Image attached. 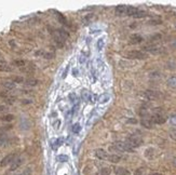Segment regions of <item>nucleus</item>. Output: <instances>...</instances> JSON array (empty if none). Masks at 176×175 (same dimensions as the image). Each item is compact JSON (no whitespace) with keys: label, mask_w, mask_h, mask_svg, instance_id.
I'll return each mask as SVG.
<instances>
[{"label":"nucleus","mask_w":176,"mask_h":175,"mask_svg":"<svg viewBox=\"0 0 176 175\" xmlns=\"http://www.w3.org/2000/svg\"><path fill=\"white\" fill-rule=\"evenodd\" d=\"M77 72H78L77 70H74V76H77Z\"/></svg>","instance_id":"52"},{"label":"nucleus","mask_w":176,"mask_h":175,"mask_svg":"<svg viewBox=\"0 0 176 175\" xmlns=\"http://www.w3.org/2000/svg\"><path fill=\"white\" fill-rule=\"evenodd\" d=\"M115 173L117 175H131L129 170H126L125 167H118L115 169Z\"/></svg>","instance_id":"13"},{"label":"nucleus","mask_w":176,"mask_h":175,"mask_svg":"<svg viewBox=\"0 0 176 175\" xmlns=\"http://www.w3.org/2000/svg\"><path fill=\"white\" fill-rule=\"evenodd\" d=\"M2 85L7 90H13L15 88V83L13 81H5V82H2Z\"/></svg>","instance_id":"21"},{"label":"nucleus","mask_w":176,"mask_h":175,"mask_svg":"<svg viewBox=\"0 0 176 175\" xmlns=\"http://www.w3.org/2000/svg\"><path fill=\"white\" fill-rule=\"evenodd\" d=\"M0 96H2V97H7L8 96V93H0Z\"/></svg>","instance_id":"49"},{"label":"nucleus","mask_w":176,"mask_h":175,"mask_svg":"<svg viewBox=\"0 0 176 175\" xmlns=\"http://www.w3.org/2000/svg\"><path fill=\"white\" fill-rule=\"evenodd\" d=\"M111 174V169L110 167H103V169H100V175H110Z\"/></svg>","instance_id":"28"},{"label":"nucleus","mask_w":176,"mask_h":175,"mask_svg":"<svg viewBox=\"0 0 176 175\" xmlns=\"http://www.w3.org/2000/svg\"><path fill=\"white\" fill-rule=\"evenodd\" d=\"M17 158V154L15 152H12V154H9L3 158L1 161H0V165L1 167H7V165H11L12 164V162Z\"/></svg>","instance_id":"5"},{"label":"nucleus","mask_w":176,"mask_h":175,"mask_svg":"<svg viewBox=\"0 0 176 175\" xmlns=\"http://www.w3.org/2000/svg\"><path fill=\"white\" fill-rule=\"evenodd\" d=\"M140 124L144 127H146V129H153V123L151 122L150 118H143L140 120Z\"/></svg>","instance_id":"11"},{"label":"nucleus","mask_w":176,"mask_h":175,"mask_svg":"<svg viewBox=\"0 0 176 175\" xmlns=\"http://www.w3.org/2000/svg\"><path fill=\"white\" fill-rule=\"evenodd\" d=\"M81 95H82V98H83L84 101H89L90 97H91V94H90V92L87 90V89H83V90L81 91Z\"/></svg>","instance_id":"27"},{"label":"nucleus","mask_w":176,"mask_h":175,"mask_svg":"<svg viewBox=\"0 0 176 175\" xmlns=\"http://www.w3.org/2000/svg\"><path fill=\"white\" fill-rule=\"evenodd\" d=\"M23 161H24V160L22 159V158H16V159L14 160L13 162H12V164L10 165V171H11V172H13V171L17 170V169H19V167H21L22 164H23Z\"/></svg>","instance_id":"8"},{"label":"nucleus","mask_w":176,"mask_h":175,"mask_svg":"<svg viewBox=\"0 0 176 175\" xmlns=\"http://www.w3.org/2000/svg\"><path fill=\"white\" fill-rule=\"evenodd\" d=\"M43 54H45L43 51H37V52H36V55H43Z\"/></svg>","instance_id":"47"},{"label":"nucleus","mask_w":176,"mask_h":175,"mask_svg":"<svg viewBox=\"0 0 176 175\" xmlns=\"http://www.w3.org/2000/svg\"><path fill=\"white\" fill-rule=\"evenodd\" d=\"M126 143L129 144L130 146H131L132 148H137V147H139V146L143 144V140L140 136L138 135H134V134H132V135H130L129 137H128V140H126Z\"/></svg>","instance_id":"3"},{"label":"nucleus","mask_w":176,"mask_h":175,"mask_svg":"<svg viewBox=\"0 0 176 175\" xmlns=\"http://www.w3.org/2000/svg\"><path fill=\"white\" fill-rule=\"evenodd\" d=\"M138 9L135 8V7H132V5H128V8H126V14L125 15H129V16H133L135 13H136Z\"/></svg>","instance_id":"16"},{"label":"nucleus","mask_w":176,"mask_h":175,"mask_svg":"<svg viewBox=\"0 0 176 175\" xmlns=\"http://www.w3.org/2000/svg\"><path fill=\"white\" fill-rule=\"evenodd\" d=\"M24 83L27 87H36L39 83V80H37L36 78H28V79L24 80Z\"/></svg>","instance_id":"12"},{"label":"nucleus","mask_w":176,"mask_h":175,"mask_svg":"<svg viewBox=\"0 0 176 175\" xmlns=\"http://www.w3.org/2000/svg\"><path fill=\"white\" fill-rule=\"evenodd\" d=\"M144 52H149L151 54H161L163 53V48L162 47H159V45H146L144 47Z\"/></svg>","instance_id":"4"},{"label":"nucleus","mask_w":176,"mask_h":175,"mask_svg":"<svg viewBox=\"0 0 176 175\" xmlns=\"http://www.w3.org/2000/svg\"><path fill=\"white\" fill-rule=\"evenodd\" d=\"M56 160L60 162H67L68 161V157L66 156V155H58L56 157Z\"/></svg>","instance_id":"30"},{"label":"nucleus","mask_w":176,"mask_h":175,"mask_svg":"<svg viewBox=\"0 0 176 175\" xmlns=\"http://www.w3.org/2000/svg\"><path fill=\"white\" fill-rule=\"evenodd\" d=\"M95 156L97 157L98 159H100V160H105V159H107L108 155H107V152L104 150V149L98 148V149L95 150Z\"/></svg>","instance_id":"9"},{"label":"nucleus","mask_w":176,"mask_h":175,"mask_svg":"<svg viewBox=\"0 0 176 175\" xmlns=\"http://www.w3.org/2000/svg\"><path fill=\"white\" fill-rule=\"evenodd\" d=\"M170 122H171L172 125H175L176 127V115H174V116H172L170 118Z\"/></svg>","instance_id":"39"},{"label":"nucleus","mask_w":176,"mask_h":175,"mask_svg":"<svg viewBox=\"0 0 176 175\" xmlns=\"http://www.w3.org/2000/svg\"><path fill=\"white\" fill-rule=\"evenodd\" d=\"M126 57L131 58V60H145L148 57V54L144 51L132 50L126 53Z\"/></svg>","instance_id":"2"},{"label":"nucleus","mask_w":176,"mask_h":175,"mask_svg":"<svg viewBox=\"0 0 176 175\" xmlns=\"http://www.w3.org/2000/svg\"><path fill=\"white\" fill-rule=\"evenodd\" d=\"M126 8H128V5H117L116 9H115L116 14L117 15H125L126 14Z\"/></svg>","instance_id":"10"},{"label":"nucleus","mask_w":176,"mask_h":175,"mask_svg":"<svg viewBox=\"0 0 176 175\" xmlns=\"http://www.w3.org/2000/svg\"><path fill=\"white\" fill-rule=\"evenodd\" d=\"M1 120L5 122H11L14 120V115L12 114H8V115H5L3 117H1Z\"/></svg>","instance_id":"26"},{"label":"nucleus","mask_w":176,"mask_h":175,"mask_svg":"<svg viewBox=\"0 0 176 175\" xmlns=\"http://www.w3.org/2000/svg\"><path fill=\"white\" fill-rule=\"evenodd\" d=\"M109 98H110V96H109V94H107V93H105V94H102V95L98 97V102H100V104H104V103H107L108 101H109Z\"/></svg>","instance_id":"22"},{"label":"nucleus","mask_w":176,"mask_h":175,"mask_svg":"<svg viewBox=\"0 0 176 175\" xmlns=\"http://www.w3.org/2000/svg\"><path fill=\"white\" fill-rule=\"evenodd\" d=\"M146 16H147V12L138 10L136 13L133 15V17H134V19H143V17H146Z\"/></svg>","instance_id":"23"},{"label":"nucleus","mask_w":176,"mask_h":175,"mask_svg":"<svg viewBox=\"0 0 176 175\" xmlns=\"http://www.w3.org/2000/svg\"><path fill=\"white\" fill-rule=\"evenodd\" d=\"M143 172H144V170H143L142 167H140V169H137V170L135 171L134 175H143Z\"/></svg>","instance_id":"41"},{"label":"nucleus","mask_w":176,"mask_h":175,"mask_svg":"<svg viewBox=\"0 0 176 175\" xmlns=\"http://www.w3.org/2000/svg\"><path fill=\"white\" fill-rule=\"evenodd\" d=\"M155 149L153 148H147L146 149V151H145V157L146 158H148V159H153V157H155Z\"/></svg>","instance_id":"18"},{"label":"nucleus","mask_w":176,"mask_h":175,"mask_svg":"<svg viewBox=\"0 0 176 175\" xmlns=\"http://www.w3.org/2000/svg\"><path fill=\"white\" fill-rule=\"evenodd\" d=\"M126 123H137V120L134 118H130V119L126 120Z\"/></svg>","instance_id":"42"},{"label":"nucleus","mask_w":176,"mask_h":175,"mask_svg":"<svg viewBox=\"0 0 176 175\" xmlns=\"http://www.w3.org/2000/svg\"><path fill=\"white\" fill-rule=\"evenodd\" d=\"M78 108H79V105L77 104L76 106L74 107V110H73V112H74V114H77V112H78Z\"/></svg>","instance_id":"45"},{"label":"nucleus","mask_w":176,"mask_h":175,"mask_svg":"<svg viewBox=\"0 0 176 175\" xmlns=\"http://www.w3.org/2000/svg\"><path fill=\"white\" fill-rule=\"evenodd\" d=\"M92 19H93V14H89V15H87V16H85V17H84L83 21L85 22V24H87L88 22H89L90 20H92Z\"/></svg>","instance_id":"40"},{"label":"nucleus","mask_w":176,"mask_h":175,"mask_svg":"<svg viewBox=\"0 0 176 175\" xmlns=\"http://www.w3.org/2000/svg\"><path fill=\"white\" fill-rule=\"evenodd\" d=\"M60 120H57V122H55V123H54V129H58V125H60Z\"/></svg>","instance_id":"46"},{"label":"nucleus","mask_w":176,"mask_h":175,"mask_svg":"<svg viewBox=\"0 0 176 175\" xmlns=\"http://www.w3.org/2000/svg\"><path fill=\"white\" fill-rule=\"evenodd\" d=\"M12 81H13L14 83H23L24 82V78L23 77H20V76H15V77L12 79Z\"/></svg>","instance_id":"32"},{"label":"nucleus","mask_w":176,"mask_h":175,"mask_svg":"<svg viewBox=\"0 0 176 175\" xmlns=\"http://www.w3.org/2000/svg\"><path fill=\"white\" fill-rule=\"evenodd\" d=\"M107 160L110 161L111 163H118V162L121 161V156H119V155H109L107 157Z\"/></svg>","instance_id":"14"},{"label":"nucleus","mask_w":176,"mask_h":175,"mask_svg":"<svg viewBox=\"0 0 176 175\" xmlns=\"http://www.w3.org/2000/svg\"><path fill=\"white\" fill-rule=\"evenodd\" d=\"M109 150L110 151H128V152H132L134 149L132 148L131 146L126 142H117L113 145H111L109 147Z\"/></svg>","instance_id":"1"},{"label":"nucleus","mask_w":176,"mask_h":175,"mask_svg":"<svg viewBox=\"0 0 176 175\" xmlns=\"http://www.w3.org/2000/svg\"><path fill=\"white\" fill-rule=\"evenodd\" d=\"M5 109H7V107H5V105H0V112H5Z\"/></svg>","instance_id":"44"},{"label":"nucleus","mask_w":176,"mask_h":175,"mask_svg":"<svg viewBox=\"0 0 176 175\" xmlns=\"http://www.w3.org/2000/svg\"><path fill=\"white\" fill-rule=\"evenodd\" d=\"M32 100H23V101H22V104H23V105H27V104H32Z\"/></svg>","instance_id":"43"},{"label":"nucleus","mask_w":176,"mask_h":175,"mask_svg":"<svg viewBox=\"0 0 176 175\" xmlns=\"http://www.w3.org/2000/svg\"><path fill=\"white\" fill-rule=\"evenodd\" d=\"M103 47H104V40H103V39H100V40L97 41V48H98V50H102Z\"/></svg>","instance_id":"38"},{"label":"nucleus","mask_w":176,"mask_h":175,"mask_svg":"<svg viewBox=\"0 0 176 175\" xmlns=\"http://www.w3.org/2000/svg\"><path fill=\"white\" fill-rule=\"evenodd\" d=\"M71 131L77 134V133H79L81 131V125L79 124V123H75V124L73 125V127H71Z\"/></svg>","instance_id":"31"},{"label":"nucleus","mask_w":176,"mask_h":175,"mask_svg":"<svg viewBox=\"0 0 176 175\" xmlns=\"http://www.w3.org/2000/svg\"><path fill=\"white\" fill-rule=\"evenodd\" d=\"M162 39V36H161L160 34H155V35H153V36H150V38H149V41L153 45H155L156 42H158V41H160V40Z\"/></svg>","instance_id":"17"},{"label":"nucleus","mask_w":176,"mask_h":175,"mask_svg":"<svg viewBox=\"0 0 176 175\" xmlns=\"http://www.w3.org/2000/svg\"><path fill=\"white\" fill-rule=\"evenodd\" d=\"M57 34H58V36H60L62 39H66V38H68L69 37V34L67 32H66L65 29H63V28H58L57 30Z\"/></svg>","instance_id":"20"},{"label":"nucleus","mask_w":176,"mask_h":175,"mask_svg":"<svg viewBox=\"0 0 176 175\" xmlns=\"http://www.w3.org/2000/svg\"><path fill=\"white\" fill-rule=\"evenodd\" d=\"M166 83H168V85L170 88L176 89V76H172V77L168 78V81H166Z\"/></svg>","instance_id":"19"},{"label":"nucleus","mask_w":176,"mask_h":175,"mask_svg":"<svg viewBox=\"0 0 176 175\" xmlns=\"http://www.w3.org/2000/svg\"><path fill=\"white\" fill-rule=\"evenodd\" d=\"M144 41V38L138 34H133L130 36V45H138Z\"/></svg>","instance_id":"7"},{"label":"nucleus","mask_w":176,"mask_h":175,"mask_svg":"<svg viewBox=\"0 0 176 175\" xmlns=\"http://www.w3.org/2000/svg\"><path fill=\"white\" fill-rule=\"evenodd\" d=\"M174 163H175V165H176V158L174 159Z\"/></svg>","instance_id":"53"},{"label":"nucleus","mask_w":176,"mask_h":175,"mask_svg":"<svg viewBox=\"0 0 176 175\" xmlns=\"http://www.w3.org/2000/svg\"><path fill=\"white\" fill-rule=\"evenodd\" d=\"M84 61H85V57H84V55H83V56H81V57H80V63H83Z\"/></svg>","instance_id":"50"},{"label":"nucleus","mask_w":176,"mask_h":175,"mask_svg":"<svg viewBox=\"0 0 176 175\" xmlns=\"http://www.w3.org/2000/svg\"><path fill=\"white\" fill-rule=\"evenodd\" d=\"M13 65H15L16 67L23 68V67L26 66V62L24 61V60H15V61H13Z\"/></svg>","instance_id":"25"},{"label":"nucleus","mask_w":176,"mask_h":175,"mask_svg":"<svg viewBox=\"0 0 176 175\" xmlns=\"http://www.w3.org/2000/svg\"><path fill=\"white\" fill-rule=\"evenodd\" d=\"M145 97L149 100V101H155V100H158V98L161 97V94L157 91H153V90H147L145 91L144 93Z\"/></svg>","instance_id":"6"},{"label":"nucleus","mask_w":176,"mask_h":175,"mask_svg":"<svg viewBox=\"0 0 176 175\" xmlns=\"http://www.w3.org/2000/svg\"><path fill=\"white\" fill-rule=\"evenodd\" d=\"M0 72H12V67L10 65H8L7 63L0 64Z\"/></svg>","instance_id":"15"},{"label":"nucleus","mask_w":176,"mask_h":175,"mask_svg":"<svg viewBox=\"0 0 176 175\" xmlns=\"http://www.w3.org/2000/svg\"><path fill=\"white\" fill-rule=\"evenodd\" d=\"M161 23H162V21H161L160 19H153L149 21L150 25H159V24H161Z\"/></svg>","instance_id":"34"},{"label":"nucleus","mask_w":176,"mask_h":175,"mask_svg":"<svg viewBox=\"0 0 176 175\" xmlns=\"http://www.w3.org/2000/svg\"><path fill=\"white\" fill-rule=\"evenodd\" d=\"M17 175H32V169H30V167H27V169H25L23 172H21Z\"/></svg>","instance_id":"35"},{"label":"nucleus","mask_w":176,"mask_h":175,"mask_svg":"<svg viewBox=\"0 0 176 175\" xmlns=\"http://www.w3.org/2000/svg\"><path fill=\"white\" fill-rule=\"evenodd\" d=\"M54 56H55V54L53 53V52H48V53L43 54V57H45V60H52Z\"/></svg>","instance_id":"33"},{"label":"nucleus","mask_w":176,"mask_h":175,"mask_svg":"<svg viewBox=\"0 0 176 175\" xmlns=\"http://www.w3.org/2000/svg\"><path fill=\"white\" fill-rule=\"evenodd\" d=\"M149 175H162L161 173H159V172H153V173H150Z\"/></svg>","instance_id":"51"},{"label":"nucleus","mask_w":176,"mask_h":175,"mask_svg":"<svg viewBox=\"0 0 176 175\" xmlns=\"http://www.w3.org/2000/svg\"><path fill=\"white\" fill-rule=\"evenodd\" d=\"M69 100H70L71 103H75V102L77 101V95H76V93H70V94H69Z\"/></svg>","instance_id":"36"},{"label":"nucleus","mask_w":176,"mask_h":175,"mask_svg":"<svg viewBox=\"0 0 176 175\" xmlns=\"http://www.w3.org/2000/svg\"><path fill=\"white\" fill-rule=\"evenodd\" d=\"M62 143H63V140H62V138H56V140H54V141H53L52 148L54 149V150H56V149H57L58 147L62 145Z\"/></svg>","instance_id":"24"},{"label":"nucleus","mask_w":176,"mask_h":175,"mask_svg":"<svg viewBox=\"0 0 176 175\" xmlns=\"http://www.w3.org/2000/svg\"><path fill=\"white\" fill-rule=\"evenodd\" d=\"M68 68H69V67H68V66L66 67L65 72H64V75H63V78H65V77H66V75H67V72H68Z\"/></svg>","instance_id":"48"},{"label":"nucleus","mask_w":176,"mask_h":175,"mask_svg":"<svg viewBox=\"0 0 176 175\" xmlns=\"http://www.w3.org/2000/svg\"><path fill=\"white\" fill-rule=\"evenodd\" d=\"M56 17H57V20L60 21V23H62V24H66V23H67V21H66V19L64 17V15L62 13H60V12H56Z\"/></svg>","instance_id":"29"},{"label":"nucleus","mask_w":176,"mask_h":175,"mask_svg":"<svg viewBox=\"0 0 176 175\" xmlns=\"http://www.w3.org/2000/svg\"><path fill=\"white\" fill-rule=\"evenodd\" d=\"M170 136H171V137L173 138L174 141H176V129H174V130L170 131Z\"/></svg>","instance_id":"37"}]
</instances>
